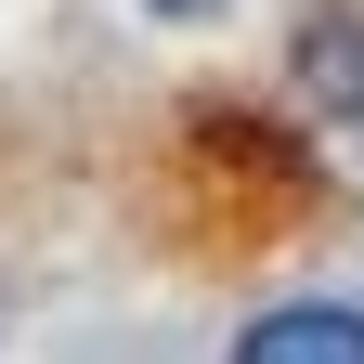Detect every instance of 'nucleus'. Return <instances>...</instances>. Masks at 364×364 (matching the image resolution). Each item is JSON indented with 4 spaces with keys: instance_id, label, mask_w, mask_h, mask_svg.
Instances as JSON below:
<instances>
[{
    "instance_id": "nucleus-1",
    "label": "nucleus",
    "mask_w": 364,
    "mask_h": 364,
    "mask_svg": "<svg viewBox=\"0 0 364 364\" xmlns=\"http://www.w3.org/2000/svg\"><path fill=\"white\" fill-rule=\"evenodd\" d=\"M235 351L247 364H364V312H260Z\"/></svg>"
},
{
    "instance_id": "nucleus-3",
    "label": "nucleus",
    "mask_w": 364,
    "mask_h": 364,
    "mask_svg": "<svg viewBox=\"0 0 364 364\" xmlns=\"http://www.w3.org/2000/svg\"><path fill=\"white\" fill-rule=\"evenodd\" d=\"M156 14H208V0H156Z\"/></svg>"
},
{
    "instance_id": "nucleus-2",
    "label": "nucleus",
    "mask_w": 364,
    "mask_h": 364,
    "mask_svg": "<svg viewBox=\"0 0 364 364\" xmlns=\"http://www.w3.org/2000/svg\"><path fill=\"white\" fill-rule=\"evenodd\" d=\"M312 91H338L351 130H364V39H351V26H312Z\"/></svg>"
}]
</instances>
